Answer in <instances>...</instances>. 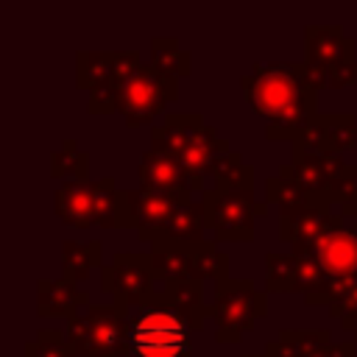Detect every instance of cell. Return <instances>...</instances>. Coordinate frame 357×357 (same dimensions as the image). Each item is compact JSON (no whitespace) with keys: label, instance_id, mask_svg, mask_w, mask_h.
Returning <instances> with one entry per match:
<instances>
[{"label":"cell","instance_id":"1f68e13d","mask_svg":"<svg viewBox=\"0 0 357 357\" xmlns=\"http://www.w3.org/2000/svg\"><path fill=\"white\" fill-rule=\"evenodd\" d=\"M326 123V137H329V151L343 153L357 145V120L354 114H324Z\"/></svg>","mask_w":357,"mask_h":357},{"label":"cell","instance_id":"277c9868","mask_svg":"<svg viewBox=\"0 0 357 357\" xmlns=\"http://www.w3.org/2000/svg\"><path fill=\"white\" fill-rule=\"evenodd\" d=\"M268 312V298L251 279H226L215 284V296L209 301V318L215 321L218 343H240L245 332Z\"/></svg>","mask_w":357,"mask_h":357},{"label":"cell","instance_id":"d590c367","mask_svg":"<svg viewBox=\"0 0 357 357\" xmlns=\"http://www.w3.org/2000/svg\"><path fill=\"white\" fill-rule=\"evenodd\" d=\"M315 357H354V343L351 340H346V343H329Z\"/></svg>","mask_w":357,"mask_h":357},{"label":"cell","instance_id":"2e32d148","mask_svg":"<svg viewBox=\"0 0 357 357\" xmlns=\"http://www.w3.org/2000/svg\"><path fill=\"white\" fill-rule=\"evenodd\" d=\"M53 206L56 215L61 218V223L75 226V229H86V226H98L95 218V181H64L56 195H53Z\"/></svg>","mask_w":357,"mask_h":357},{"label":"cell","instance_id":"8d00e7d4","mask_svg":"<svg viewBox=\"0 0 357 357\" xmlns=\"http://www.w3.org/2000/svg\"><path fill=\"white\" fill-rule=\"evenodd\" d=\"M340 326H343L346 332H351V335H354V340H357V312H351V315H346V318L340 321Z\"/></svg>","mask_w":357,"mask_h":357},{"label":"cell","instance_id":"f1b7e54d","mask_svg":"<svg viewBox=\"0 0 357 357\" xmlns=\"http://www.w3.org/2000/svg\"><path fill=\"white\" fill-rule=\"evenodd\" d=\"M195 271H198V279L201 282L209 279V282L220 284V282L231 279L229 276V257L215 243H209V240L195 243Z\"/></svg>","mask_w":357,"mask_h":357},{"label":"cell","instance_id":"cb8c5ba5","mask_svg":"<svg viewBox=\"0 0 357 357\" xmlns=\"http://www.w3.org/2000/svg\"><path fill=\"white\" fill-rule=\"evenodd\" d=\"M151 64L173 78H187L192 73V53L181 47L170 36H153L151 39Z\"/></svg>","mask_w":357,"mask_h":357},{"label":"cell","instance_id":"f546056e","mask_svg":"<svg viewBox=\"0 0 357 357\" xmlns=\"http://www.w3.org/2000/svg\"><path fill=\"white\" fill-rule=\"evenodd\" d=\"M293 153H304V156H324V153H332L329 151V137H326V123H324V114L312 117L307 126H301L293 139Z\"/></svg>","mask_w":357,"mask_h":357},{"label":"cell","instance_id":"e575fe53","mask_svg":"<svg viewBox=\"0 0 357 357\" xmlns=\"http://www.w3.org/2000/svg\"><path fill=\"white\" fill-rule=\"evenodd\" d=\"M117 98H120V86L106 81V84H100L98 89L89 92L86 112L89 114H112V112H117Z\"/></svg>","mask_w":357,"mask_h":357},{"label":"cell","instance_id":"603a6c76","mask_svg":"<svg viewBox=\"0 0 357 357\" xmlns=\"http://www.w3.org/2000/svg\"><path fill=\"white\" fill-rule=\"evenodd\" d=\"M204 231H206L204 206H201V201H192V204H178L176 212L170 215L167 226L156 234H162L167 240H176V243H201Z\"/></svg>","mask_w":357,"mask_h":357},{"label":"cell","instance_id":"44dd1931","mask_svg":"<svg viewBox=\"0 0 357 357\" xmlns=\"http://www.w3.org/2000/svg\"><path fill=\"white\" fill-rule=\"evenodd\" d=\"M100 257H103V243L100 240H89V243L64 240L61 243V271H64V279L73 282V284L86 282L92 268H103Z\"/></svg>","mask_w":357,"mask_h":357},{"label":"cell","instance_id":"d6986e66","mask_svg":"<svg viewBox=\"0 0 357 357\" xmlns=\"http://www.w3.org/2000/svg\"><path fill=\"white\" fill-rule=\"evenodd\" d=\"M159 293L173 310H178L190 321L192 332L204 329L209 318V304L204 298V282H173V284H162Z\"/></svg>","mask_w":357,"mask_h":357},{"label":"cell","instance_id":"8992f818","mask_svg":"<svg viewBox=\"0 0 357 357\" xmlns=\"http://www.w3.org/2000/svg\"><path fill=\"white\" fill-rule=\"evenodd\" d=\"M100 287L112 293L114 304L123 312H134L145 307L156 296V268L151 254L117 251L112 262L100 268Z\"/></svg>","mask_w":357,"mask_h":357},{"label":"cell","instance_id":"3957f363","mask_svg":"<svg viewBox=\"0 0 357 357\" xmlns=\"http://www.w3.org/2000/svg\"><path fill=\"white\" fill-rule=\"evenodd\" d=\"M67 343L78 357L128 354V312L117 304H89L67 321Z\"/></svg>","mask_w":357,"mask_h":357},{"label":"cell","instance_id":"ba28073f","mask_svg":"<svg viewBox=\"0 0 357 357\" xmlns=\"http://www.w3.org/2000/svg\"><path fill=\"white\" fill-rule=\"evenodd\" d=\"M335 195H315V204L298 215H279V240L290 243V251H312L332 229L343 226V215L332 209Z\"/></svg>","mask_w":357,"mask_h":357},{"label":"cell","instance_id":"4316f807","mask_svg":"<svg viewBox=\"0 0 357 357\" xmlns=\"http://www.w3.org/2000/svg\"><path fill=\"white\" fill-rule=\"evenodd\" d=\"M298 282V265L293 254L271 251L265 254V287L271 293H296Z\"/></svg>","mask_w":357,"mask_h":357},{"label":"cell","instance_id":"e0dca14e","mask_svg":"<svg viewBox=\"0 0 357 357\" xmlns=\"http://www.w3.org/2000/svg\"><path fill=\"white\" fill-rule=\"evenodd\" d=\"M184 204L181 198L170 192H153V190H134V220H137V237L151 243L156 231H162L176 212V206Z\"/></svg>","mask_w":357,"mask_h":357},{"label":"cell","instance_id":"d4e9b609","mask_svg":"<svg viewBox=\"0 0 357 357\" xmlns=\"http://www.w3.org/2000/svg\"><path fill=\"white\" fill-rule=\"evenodd\" d=\"M112 81V53L109 50H78L75 53V84L86 92Z\"/></svg>","mask_w":357,"mask_h":357},{"label":"cell","instance_id":"ffe728a7","mask_svg":"<svg viewBox=\"0 0 357 357\" xmlns=\"http://www.w3.org/2000/svg\"><path fill=\"white\" fill-rule=\"evenodd\" d=\"M329 329H282L276 340L265 346L268 357H315L321 349H326Z\"/></svg>","mask_w":357,"mask_h":357},{"label":"cell","instance_id":"4dcf8cb0","mask_svg":"<svg viewBox=\"0 0 357 357\" xmlns=\"http://www.w3.org/2000/svg\"><path fill=\"white\" fill-rule=\"evenodd\" d=\"M25 357H78L67 343V332L39 329L33 340L25 343Z\"/></svg>","mask_w":357,"mask_h":357},{"label":"cell","instance_id":"5b68a950","mask_svg":"<svg viewBox=\"0 0 357 357\" xmlns=\"http://www.w3.org/2000/svg\"><path fill=\"white\" fill-rule=\"evenodd\" d=\"M206 229L218 243H251L257 231V215L268 212V204L254 201V190H215L201 195Z\"/></svg>","mask_w":357,"mask_h":357},{"label":"cell","instance_id":"5bb4252c","mask_svg":"<svg viewBox=\"0 0 357 357\" xmlns=\"http://www.w3.org/2000/svg\"><path fill=\"white\" fill-rule=\"evenodd\" d=\"M310 254L315 257V262L324 268L329 279L357 273V229H349V226L332 229Z\"/></svg>","mask_w":357,"mask_h":357},{"label":"cell","instance_id":"7a4b0ae2","mask_svg":"<svg viewBox=\"0 0 357 357\" xmlns=\"http://www.w3.org/2000/svg\"><path fill=\"white\" fill-rule=\"evenodd\" d=\"M192 335L190 321L173 310L159 290L145 307L128 312L131 357H190Z\"/></svg>","mask_w":357,"mask_h":357},{"label":"cell","instance_id":"9a60e30c","mask_svg":"<svg viewBox=\"0 0 357 357\" xmlns=\"http://www.w3.org/2000/svg\"><path fill=\"white\" fill-rule=\"evenodd\" d=\"M95 218L100 229H137L134 190H120L112 176L95 181Z\"/></svg>","mask_w":357,"mask_h":357},{"label":"cell","instance_id":"ac0fdd59","mask_svg":"<svg viewBox=\"0 0 357 357\" xmlns=\"http://www.w3.org/2000/svg\"><path fill=\"white\" fill-rule=\"evenodd\" d=\"M81 304H89V296L75 290L67 279H39L36 282V315L42 318H73Z\"/></svg>","mask_w":357,"mask_h":357},{"label":"cell","instance_id":"836d02e7","mask_svg":"<svg viewBox=\"0 0 357 357\" xmlns=\"http://www.w3.org/2000/svg\"><path fill=\"white\" fill-rule=\"evenodd\" d=\"M109 53H112V84L117 86L131 81L145 67L139 50H109Z\"/></svg>","mask_w":357,"mask_h":357},{"label":"cell","instance_id":"30bf717a","mask_svg":"<svg viewBox=\"0 0 357 357\" xmlns=\"http://www.w3.org/2000/svg\"><path fill=\"white\" fill-rule=\"evenodd\" d=\"M354 45L351 36L343 33L340 25H307L304 28V67L315 84V89H321V75L337 64L346 50Z\"/></svg>","mask_w":357,"mask_h":357},{"label":"cell","instance_id":"74e56055","mask_svg":"<svg viewBox=\"0 0 357 357\" xmlns=\"http://www.w3.org/2000/svg\"><path fill=\"white\" fill-rule=\"evenodd\" d=\"M243 357H268V354H243Z\"/></svg>","mask_w":357,"mask_h":357},{"label":"cell","instance_id":"484cf974","mask_svg":"<svg viewBox=\"0 0 357 357\" xmlns=\"http://www.w3.org/2000/svg\"><path fill=\"white\" fill-rule=\"evenodd\" d=\"M50 173L67 181H89V153L78 151V142L67 137L61 148L50 153Z\"/></svg>","mask_w":357,"mask_h":357},{"label":"cell","instance_id":"7c38bea8","mask_svg":"<svg viewBox=\"0 0 357 357\" xmlns=\"http://www.w3.org/2000/svg\"><path fill=\"white\" fill-rule=\"evenodd\" d=\"M139 187L153 190V192H170L181 198L184 204H192V190H190V176L181 167V162L170 153L162 151H145L139 159Z\"/></svg>","mask_w":357,"mask_h":357},{"label":"cell","instance_id":"8fae6325","mask_svg":"<svg viewBox=\"0 0 357 357\" xmlns=\"http://www.w3.org/2000/svg\"><path fill=\"white\" fill-rule=\"evenodd\" d=\"M346 162L340 153H324V156H304V153H293L290 162L279 165L282 176L296 178L307 192L312 195H332L335 184L343 178L346 173Z\"/></svg>","mask_w":357,"mask_h":357},{"label":"cell","instance_id":"52a82bcc","mask_svg":"<svg viewBox=\"0 0 357 357\" xmlns=\"http://www.w3.org/2000/svg\"><path fill=\"white\" fill-rule=\"evenodd\" d=\"M176 98H178V78L165 75L153 64H145L131 81L120 86L117 114H123L128 128H137V126L153 123L156 114L165 112V106L173 103Z\"/></svg>","mask_w":357,"mask_h":357},{"label":"cell","instance_id":"7402d4cb","mask_svg":"<svg viewBox=\"0 0 357 357\" xmlns=\"http://www.w3.org/2000/svg\"><path fill=\"white\" fill-rule=\"evenodd\" d=\"M265 201L276 204L279 215H298V212H304L307 206L315 204V195L307 192L296 178L276 173L265 181Z\"/></svg>","mask_w":357,"mask_h":357},{"label":"cell","instance_id":"4fadbf2b","mask_svg":"<svg viewBox=\"0 0 357 357\" xmlns=\"http://www.w3.org/2000/svg\"><path fill=\"white\" fill-rule=\"evenodd\" d=\"M151 257L156 268V279L162 284L173 282H201L195 271V243H176L162 234L151 240Z\"/></svg>","mask_w":357,"mask_h":357},{"label":"cell","instance_id":"d6a6232c","mask_svg":"<svg viewBox=\"0 0 357 357\" xmlns=\"http://www.w3.org/2000/svg\"><path fill=\"white\" fill-rule=\"evenodd\" d=\"M354 81H357V59H354V45H351L346 56L321 75V89H343Z\"/></svg>","mask_w":357,"mask_h":357},{"label":"cell","instance_id":"6da1fadb","mask_svg":"<svg viewBox=\"0 0 357 357\" xmlns=\"http://www.w3.org/2000/svg\"><path fill=\"white\" fill-rule=\"evenodd\" d=\"M240 89L245 103L268 120L265 139L290 142L301 126L318 117V89L304 61L254 64L251 73L240 78Z\"/></svg>","mask_w":357,"mask_h":357},{"label":"cell","instance_id":"9c48e42d","mask_svg":"<svg viewBox=\"0 0 357 357\" xmlns=\"http://www.w3.org/2000/svg\"><path fill=\"white\" fill-rule=\"evenodd\" d=\"M231 151V145H229V139L226 137H220L209 123H204V126H198L192 134H190V139L184 142V148H181V153L176 156L178 162H181V167L187 170V176H190V190L192 192H206L209 187H206V178H209V173H212V165H215V159L218 156H223V153H229Z\"/></svg>","mask_w":357,"mask_h":357},{"label":"cell","instance_id":"83f0119b","mask_svg":"<svg viewBox=\"0 0 357 357\" xmlns=\"http://www.w3.org/2000/svg\"><path fill=\"white\" fill-rule=\"evenodd\" d=\"M324 307L329 310L332 318H340V321L346 315L357 312V273L329 279V287H326V296H324Z\"/></svg>","mask_w":357,"mask_h":357}]
</instances>
